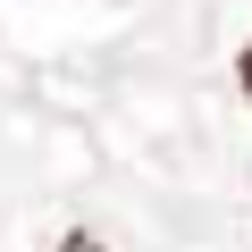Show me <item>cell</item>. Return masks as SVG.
<instances>
[{
	"label": "cell",
	"instance_id": "obj_1",
	"mask_svg": "<svg viewBox=\"0 0 252 252\" xmlns=\"http://www.w3.org/2000/svg\"><path fill=\"white\" fill-rule=\"evenodd\" d=\"M244 93H252V51H244Z\"/></svg>",
	"mask_w": 252,
	"mask_h": 252
}]
</instances>
